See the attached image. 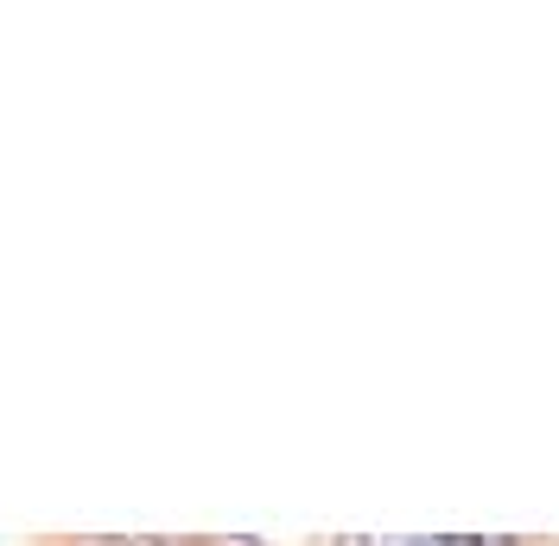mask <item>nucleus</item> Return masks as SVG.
<instances>
[{"mask_svg":"<svg viewBox=\"0 0 559 546\" xmlns=\"http://www.w3.org/2000/svg\"><path fill=\"white\" fill-rule=\"evenodd\" d=\"M484 546H515V541H484Z\"/></svg>","mask_w":559,"mask_h":546,"instance_id":"3","label":"nucleus"},{"mask_svg":"<svg viewBox=\"0 0 559 546\" xmlns=\"http://www.w3.org/2000/svg\"><path fill=\"white\" fill-rule=\"evenodd\" d=\"M103 546H166V541H146V534H140V541H103Z\"/></svg>","mask_w":559,"mask_h":546,"instance_id":"1","label":"nucleus"},{"mask_svg":"<svg viewBox=\"0 0 559 546\" xmlns=\"http://www.w3.org/2000/svg\"><path fill=\"white\" fill-rule=\"evenodd\" d=\"M407 546H426V541H407Z\"/></svg>","mask_w":559,"mask_h":546,"instance_id":"4","label":"nucleus"},{"mask_svg":"<svg viewBox=\"0 0 559 546\" xmlns=\"http://www.w3.org/2000/svg\"><path fill=\"white\" fill-rule=\"evenodd\" d=\"M439 546H484V541H477V534H464V541H457V534H452V541H439Z\"/></svg>","mask_w":559,"mask_h":546,"instance_id":"2","label":"nucleus"}]
</instances>
